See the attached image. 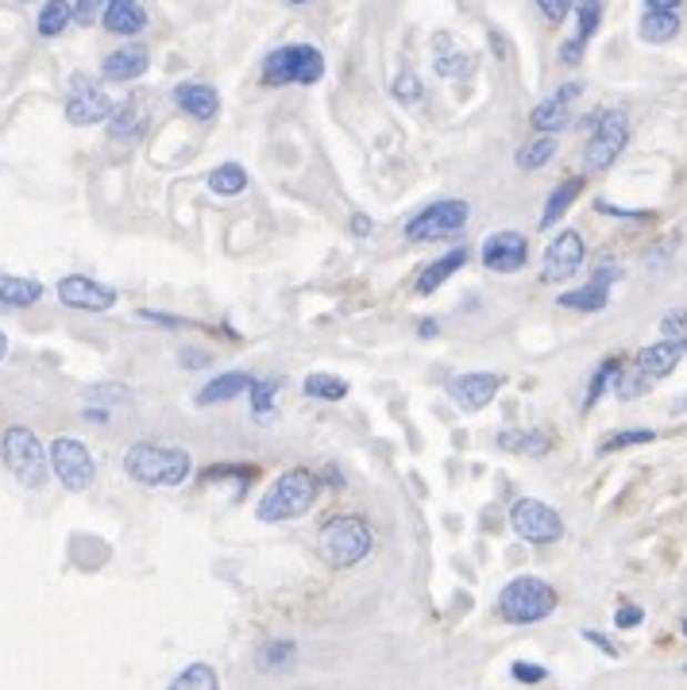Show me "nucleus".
<instances>
[{"label": "nucleus", "mask_w": 687, "mask_h": 690, "mask_svg": "<svg viewBox=\"0 0 687 690\" xmlns=\"http://www.w3.org/2000/svg\"><path fill=\"white\" fill-rule=\"evenodd\" d=\"M317 494H321V475H313V470H305V467H294L266 486V494L255 506V517L266 525L297 521V517L317 506Z\"/></svg>", "instance_id": "nucleus-1"}, {"label": "nucleus", "mask_w": 687, "mask_h": 690, "mask_svg": "<svg viewBox=\"0 0 687 690\" xmlns=\"http://www.w3.org/2000/svg\"><path fill=\"white\" fill-rule=\"evenodd\" d=\"M124 470L140 486H182L193 470V459L190 451L171 448V444H132Z\"/></svg>", "instance_id": "nucleus-2"}, {"label": "nucleus", "mask_w": 687, "mask_h": 690, "mask_svg": "<svg viewBox=\"0 0 687 690\" xmlns=\"http://www.w3.org/2000/svg\"><path fill=\"white\" fill-rule=\"evenodd\" d=\"M371 544V525L363 521L360 514H344V517H333V521L325 525V529L317 532V556L325 559L329 567H355L360 559H367Z\"/></svg>", "instance_id": "nucleus-3"}, {"label": "nucleus", "mask_w": 687, "mask_h": 690, "mask_svg": "<svg viewBox=\"0 0 687 690\" xmlns=\"http://www.w3.org/2000/svg\"><path fill=\"white\" fill-rule=\"evenodd\" d=\"M556 590L537 575H517L498 595V617L511 625H537L556 610Z\"/></svg>", "instance_id": "nucleus-4"}, {"label": "nucleus", "mask_w": 687, "mask_h": 690, "mask_svg": "<svg viewBox=\"0 0 687 690\" xmlns=\"http://www.w3.org/2000/svg\"><path fill=\"white\" fill-rule=\"evenodd\" d=\"M0 451H4V467L16 475V483L28 486V490H39L47 486V475H51V459H47V448L39 444V436L23 425L4 428L0 436Z\"/></svg>", "instance_id": "nucleus-5"}, {"label": "nucleus", "mask_w": 687, "mask_h": 690, "mask_svg": "<svg viewBox=\"0 0 687 690\" xmlns=\"http://www.w3.org/2000/svg\"><path fill=\"white\" fill-rule=\"evenodd\" d=\"M325 78V54L310 43H290L279 47L274 54H266L263 62V85H317Z\"/></svg>", "instance_id": "nucleus-6"}, {"label": "nucleus", "mask_w": 687, "mask_h": 690, "mask_svg": "<svg viewBox=\"0 0 687 690\" xmlns=\"http://www.w3.org/2000/svg\"><path fill=\"white\" fill-rule=\"evenodd\" d=\"M626 140H629L626 112H622V109L599 112V124H595V135H592V143H587V151H584L587 174H599V170L614 166V162H618V154L626 151Z\"/></svg>", "instance_id": "nucleus-7"}, {"label": "nucleus", "mask_w": 687, "mask_h": 690, "mask_svg": "<svg viewBox=\"0 0 687 690\" xmlns=\"http://www.w3.org/2000/svg\"><path fill=\"white\" fill-rule=\"evenodd\" d=\"M467 216H472L467 201H436V205L422 209V213L406 224V240H414V243L452 240V235H459L467 229Z\"/></svg>", "instance_id": "nucleus-8"}, {"label": "nucleus", "mask_w": 687, "mask_h": 690, "mask_svg": "<svg viewBox=\"0 0 687 690\" xmlns=\"http://www.w3.org/2000/svg\"><path fill=\"white\" fill-rule=\"evenodd\" d=\"M47 459H51L54 478H59L67 490L82 494L93 486L97 467H93V456H89V448L82 440H74V436H59V440L47 448Z\"/></svg>", "instance_id": "nucleus-9"}, {"label": "nucleus", "mask_w": 687, "mask_h": 690, "mask_svg": "<svg viewBox=\"0 0 687 690\" xmlns=\"http://www.w3.org/2000/svg\"><path fill=\"white\" fill-rule=\"evenodd\" d=\"M511 525L525 544H556L564 537V521L553 506L537 498H522L511 509Z\"/></svg>", "instance_id": "nucleus-10"}, {"label": "nucleus", "mask_w": 687, "mask_h": 690, "mask_svg": "<svg viewBox=\"0 0 687 690\" xmlns=\"http://www.w3.org/2000/svg\"><path fill=\"white\" fill-rule=\"evenodd\" d=\"M112 109H117V101H112L109 93H104L101 85H93L85 74L74 78V85H70V97H67V120L74 128H89V124H104V120L112 116Z\"/></svg>", "instance_id": "nucleus-11"}, {"label": "nucleus", "mask_w": 687, "mask_h": 690, "mask_svg": "<svg viewBox=\"0 0 687 690\" xmlns=\"http://www.w3.org/2000/svg\"><path fill=\"white\" fill-rule=\"evenodd\" d=\"M584 235L579 232H560L553 243L545 247V258H540V282H564L584 266Z\"/></svg>", "instance_id": "nucleus-12"}, {"label": "nucleus", "mask_w": 687, "mask_h": 690, "mask_svg": "<svg viewBox=\"0 0 687 690\" xmlns=\"http://www.w3.org/2000/svg\"><path fill=\"white\" fill-rule=\"evenodd\" d=\"M59 302L67 308H78V313H109L117 305V290L93 282L89 274H67L59 282Z\"/></svg>", "instance_id": "nucleus-13"}, {"label": "nucleus", "mask_w": 687, "mask_h": 690, "mask_svg": "<svg viewBox=\"0 0 687 690\" xmlns=\"http://www.w3.org/2000/svg\"><path fill=\"white\" fill-rule=\"evenodd\" d=\"M622 278L618 263H599V271L592 274V282L579 290H568V294L556 297L560 308H572V313H603L606 302H610V286Z\"/></svg>", "instance_id": "nucleus-14"}, {"label": "nucleus", "mask_w": 687, "mask_h": 690, "mask_svg": "<svg viewBox=\"0 0 687 690\" xmlns=\"http://www.w3.org/2000/svg\"><path fill=\"white\" fill-rule=\"evenodd\" d=\"M483 266L495 274H514L525 266V258H529V240H525L522 232H495L483 240V251H479Z\"/></svg>", "instance_id": "nucleus-15"}, {"label": "nucleus", "mask_w": 687, "mask_h": 690, "mask_svg": "<svg viewBox=\"0 0 687 690\" xmlns=\"http://www.w3.org/2000/svg\"><path fill=\"white\" fill-rule=\"evenodd\" d=\"M104 124H109V140L112 143H124V148L140 143L143 135H148V124H151L148 97H128L124 104L112 109V116L104 120Z\"/></svg>", "instance_id": "nucleus-16"}, {"label": "nucleus", "mask_w": 687, "mask_h": 690, "mask_svg": "<svg viewBox=\"0 0 687 690\" xmlns=\"http://www.w3.org/2000/svg\"><path fill=\"white\" fill-rule=\"evenodd\" d=\"M503 389V375H459L448 383L452 402L464 413H479L495 402V394Z\"/></svg>", "instance_id": "nucleus-17"}, {"label": "nucleus", "mask_w": 687, "mask_h": 690, "mask_svg": "<svg viewBox=\"0 0 687 690\" xmlns=\"http://www.w3.org/2000/svg\"><path fill=\"white\" fill-rule=\"evenodd\" d=\"M684 355H687V339L684 336H665V339H657V344L641 347L637 359H634V367L645 371L649 378H665V375H673L676 363H680Z\"/></svg>", "instance_id": "nucleus-18"}, {"label": "nucleus", "mask_w": 687, "mask_h": 690, "mask_svg": "<svg viewBox=\"0 0 687 690\" xmlns=\"http://www.w3.org/2000/svg\"><path fill=\"white\" fill-rule=\"evenodd\" d=\"M579 97V81H568V85L560 89V93H553L548 101H540L537 109H533V116H529V124L537 128V132H548V135H556L560 128H568V120H572V101Z\"/></svg>", "instance_id": "nucleus-19"}, {"label": "nucleus", "mask_w": 687, "mask_h": 690, "mask_svg": "<svg viewBox=\"0 0 687 690\" xmlns=\"http://www.w3.org/2000/svg\"><path fill=\"white\" fill-rule=\"evenodd\" d=\"M148 67H151V51L143 43H128V47H120V51H112V54H104V62H101V74L109 78V81H135V78H143L148 74Z\"/></svg>", "instance_id": "nucleus-20"}, {"label": "nucleus", "mask_w": 687, "mask_h": 690, "mask_svg": "<svg viewBox=\"0 0 687 690\" xmlns=\"http://www.w3.org/2000/svg\"><path fill=\"white\" fill-rule=\"evenodd\" d=\"M174 101H178V109H185V116H193V120H213L216 112H221V97H216V89L205 85V81H182V85H174Z\"/></svg>", "instance_id": "nucleus-21"}, {"label": "nucleus", "mask_w": 687, "mask_h": 690, "mask_svg": "<svg viewBox=\"0 0 687 690\" xmlns=\"http://www.w3.org/2000/svg\"><path fill=\"white\" fill-rule=\"evenodd\" d=\"M101 23L112 35H140L148 28V12H143L140 0H104Z\"/></svg>", "instance_id": "nucleus-22"}, {"label": "nucleus", "mask_w": 687, "mask_h": 690, "mask_svg": "<svg viewBox=\"0 0 687 690\" xmlns=\"http://www.w3.org/2000/svg\"><path fill=\"white\" fill-rule=\"evenodd\" d=\"M498 448L511 451V456H529V459H540L553 451V436L548 433H533V428H506V433H498Z\"/></svg>", "instance_id": "nucleus-23"}, {"label": "nucleus", "mask_w": 687, "mask_h": 690, "mask_svg": "<svg viewBox=\"0 0 687 690\" xmlns=\"http://www.w3.org/2000/svg\"><path fill=\"white\" fill-rule=\"evenodd\" d=\"M252 383H255V378L244 375V371H229V375L213 378V383L201 389L198 405H201V409H205V405H224V402H232V397L247 394V389H252Z\"/></svg>", "instance_id": "nucleus-24"}, {"label": "nucleus", "mask_w": 687, "mask_h": 690, "mask_svg": "<svg viewBox=\"0 0 687 690\" xmlns=\"http://www.w3.org/2000/svg\"><path fill=\"white\" fill-rule=\"evenodd\" d=\"M464 266H467V247L448 251V255H444V258H436L433 266H425V271H422V278H417V294H422V297H430L433 290H441L444 282H448L456 271H464Z\"/></svg>", "instance_id": "nucleus-25"}, {"label": "nucleus", "mask_w": 687, "mask_h": 690, "mask_svg": "<svg viewBox=\"0 0 687 690\" xmlns=\"http://www.w3.org/2000/svg\"><path fill=\"white\" fill-rule=\"evenodd\" d=\"M637 35H641V43H673L676 35H680V16H676V8H649L641 20V28H637Z\"/></svg>", "instance_id": "nucleus-26"}, {"label": "nucleus", "mask_w": 687, "mask_h": 690, "mask_svg": "<svg viewBox=\"0 0 687 690\" xmlns=\"http://www.w3.org/2000/svg\"><path fill=\"white\" fill-rule=\"evenodd\" d=\"M43 297V282L20 278V274H0V305L4 308H28Z\"/></svg>", "instance_id": "nucleus-27"}, {"label": "nucleus", "mask_w": 687, "mask_h": 690, "mask_svg": "<svg viewBox=\"0 0 687 690\" xmlns=\"http://www.w3.org/2000/svg\"><path fill=\"white\" fill-rule=\"evenodd\" d=\"M297 660V645L294 640H263L255 652V668L274 676V671H290Z\"/></svg>", "instance_id": "nucleus-28"}, {"label": "nucleus", "mask_w": 687, "mask_h": 690, "mask_svg": "<svg viewBox=\"0 0 687 690\" xmlns=\"http://www.w3.org/2000/svg\"><path fill=\"white\" fill-rule=\"evenodd\" d=\"M584 193V177H568V182H560L556 185L553 193H548V201H545V213H540V229H553L556 221H560L564 213H568V205L572 201Z\"/></svg>", "instance_id": "nucleus-29"}, {"label": "nucleus", "mask_w": 687, "mask_h": 690, "mask_svg": "<svg viewBox=\"0 0 687 690\" xmlns=\"http://www.w3.org/2000/svg\"><path fill=\"white\" fill-rule=\"evenodd\" d=\"M70 23H74V4H70V0H47V4L39 8L36 31L43 39H59Z\"/></svg>", "instance_id": "nucleus-30"}, {"label": "nucleus", "mask_w": 687, "mask_h": 690, "mask_svg": "<svg viewBox=\"0 0 687 690\" xmlns=\"http://www.w3.org/2000/svg\"><path fill=\"white\" fill-rule=\"evenodd\" d=\"M209 190L216 197H236V193L247 190V170L240 162H221V166L209 174Z\"/></svg>", "instance_id": "nucleus-31"}, {"label": "nucleus", "mask_w": 687, "mask_h": 690, "mask_svg": "<svg viewBox=\"0 0 687 690\" xmlns=\"http://www.w3.org/2000/svg\"><path fill=\"white\" fill-rule=\"evenodd\" d=\"M433 51H436V74L441 78H452L456 70H464V51L456 47V39L448 35V31H436L433 35Z\"/></svg>", "instance_id": "nucleus-32"}, {"label": "nucleus", "mask_w": 687, "mask_h": 690, "mask_svg": "<svg viewBox=\"0 0 687 690\" xmlns=\"http://www.w3.org/2000/svg\"><path fill=\"white\" fill-rule=\"evenodd\" d=\"M606 386H610V394H614V397H622V402H634V397H641L645 389L653 386V378L645 375V371H637V367H634V371L618 367V371H614V375H610V383H606Z\"/></svg>", "instance_id": "nucleus-33"}, {"label": "nucleus", "mask_w": 687, "mask_h": 690, "mask_svg": "<svg viewBox=\"0 0 687 690\" xmlns=\"http://www.w3.org/2000/svg\"><path fill=\"white\" fill-rule=\"evenodd\" d=\"M553 154H556V135L540 132L537 140L525 143V148L514 154V166H517V170H540L548 159H553Z\"/></svg>", "instance_id": "nucleus-34"}, {"label": "nucleus", "mask_w": 687, "mask_h": 690, "mask_svg": "<svg viewBox=\"0 0 687 690\" xmlns=\"http://www.w3.org/2000/svg\"><path fill=\"white\" fill-rule=\"evenodd\" d=\"M305 394L317 397V402H344L347 397V383L336 375H310L305 378Z\"/></svg>", "instance_id": "nucleus-35"}, {"label": "nucleus", "mask_w": 687, "mask_h": 690, "mask_svg": "<svg viewBox=\"0 0 687 690\" xmlns=\"http://www.w3.org/2000/svg\"><path fill=\"white\" fill-rule=\"evenodd\" d=\"M174 690H216L221 687V679H216V671L209 668V663H190V668L182 671V676H174Z\"/></svg>", "instance_id": "nucleus-36"}, {"label": "nucleus", "mask_w": 687, "mask_h": 690, "mask_svg": "<svg viewBox=\"0 0 687 690\" xmlns=\"http://www.w3.org/2000/svg\"><path fill=\"white\" fill-rule=\"evenodd\" d=\"M576 20H579V31H576V39H592L595 31H599V23H603V0H576Z\"/></svg>", "instance_id": "nucleus-37"}, {"label": "nucleus", "mask_w": 687, "mask_h": 690, "mask_svg": "<svg viewBox=\"0 0 687 690\" xmlns=\"http://www.w3.org/2000/svg\"><path fill=\"white\" fill-rule=\"evenodd\" d=\"M657 440V433H649V428H637V433H610L599 440V456H610V451L618 448H637V444H653Z\"/></svg>", "instance_id": "nucleus-38"}, {"label": "nucleus", "mask_w": 687, "mask_h": 690, "mask_svg": "<svg viewBox=\"0 0 687 690\" xmlns=\"http://www.w3.org/2000/svg\"><path fill=\"white\" fill-rule=\"evenodd\" d=\"M622 363L618 359H603L599 367H595V375H592V383H587V394H584V413H592L595 409V402H599V394L606 389V383H610V375L618 371Z\"/></svg>", "instance_id": "nucleus-39"}, {"label": "nucleus", "mask_w": 687, "mask_h": 690, "mask_svg": "<svg viewBox=\"0 0 687 690\" xmlns=\"http://www.w3.org/2000/svg\"><path fill=\"white\" fill-rule=\"evenodd\" d=\"M391 93H394V101H402V104H417L422 101V93H425V85H422V78L417 74L402 70V74L391 81Z\"/></svg>", "instance_id": "nucleus-40"}, {"label": "nucleus", "mask_w": 687, "mask_h": 690, "mask_svg": "<svg viewBox=\"0 0 687 690\" xmlns=\"http://www.w3.org/2000/svg\"><path fill=\"white\" fill-rule=\"evenodd\" d=\"M252 405H255V417H266L274 405V394H279V378H263V383H252Z\"/></svg>", "instance_id": "nucleus-41"}, {"label": "nucleus", "mask_w": 687, "mask_h": 690, "mask_svg": "<svg viewBox=\"0 0 687 690\" xmlns=\"http://www.w3.org/2000/svg\"><path fill=\"white\" fill-rule=\"evenodd\" d=\"M128 402V386H117V383H101L89 389V405H120Z\"/></svg>", "instance_id": "nucleus-42"}, {"label": "nucleus", "mask_w": 687, "mask_h": 690, "mask_svg": "<svg viewBox=\"0 0 687 690\" xmlns=\"http://www.w3.org/2000/svg\"><path fill=\"white\" fill-rule=\"evenodd\" d=\"M101 12H104V0H74V23H82V28H93Z\"/></svg>", "instance_id": "nucleus-43"}, {"label": "nucleus", "mask_w": 687, "mask_h": 690, "mask_svg": "<svg viewBox=\"0 0 687 690\" xmlns=\"http://www.w3.org/2000/svg\"><path fill=\"white\" fill-rule=\"evenodd\" d=\"M511 676L517 679V683H545V679H548V671L545 668H540V663H525V660H517L514 663V668H511Z\"/></svg>", "instance_id": "nucleus-44"}, {"label": "nucleus", "mask_w": 687, "mask_h": 690, "mask_svg": "<svg viewBox=\"0 0 687 690\" xmlns=\"http://www.w3.org/2000/svg\"><path fill=\"white\" fill-rule=\"evenodd\" d=\"M537 8L548 23H564V16L576 8V0H537Z\"/></svg>", "instance_id": "nucleus-45"}, {"label": "nucleus", "mask_w": 687, "mask_h": 690, "mask_svg": "<svg viewBox=\"0 0 687 690\" xmlns=\"http://www.w3.org/2000/svg\"><path fill=\"white\" fill-rule=\"evenodd\" d=\"M641 621H645V610L641 606H634V602H626V606L614 610V625H618V629H637Z\"/></svg>", "instance_id": "nucleus-46"}, {"label": "nucleus", "mask_w": 687, "mask_h": 690, "mask_svg": "<svg viewBox=\"0 0 687 690\" xmlns=\"http://www.w3.org/2000/svg\"><path fill=\"white\" fill-rule=\"evenodd\" d=\"M660 332H668V336H680V332H687V308H673V313L660 321Z\"/></svg>", "instance_id": "nucleus-47"}, {"label": "nucleus", "mask_w": 687, "mask_h": 690, "mask_svg": "<svg viewBox=\"0 0 687 690\" xmlns=\"http://www.w3.org/2000/svg\"><path fill=\"white\" fill-rule=\"evenodd\" d=\"M584 39H568V43L560 47V59L568 62V67H579V62H584Z\"/></svg>", "instance_id": "nucleus-48"}, {"label": "nucleus", "mask_w": 687, "mask_h": 690, "mask_svg": "<svg viewBox=\"0 0 687 690\" xmlns=\"http://www.w3.org/2000/svg\"><path fill=\"white\" fill-rule=\"evenodd\" d=\"M599 213H606V216H626V221H649V213H629V209H614V205H606V201H599Z\"/></svg>", "instance_id": "nucleus-49"}, {"label": "nucleus", "mask_w": 687, "mask_h": 690, "mask_svg": "<svg viewBox=\"0 0 687 690\" xmlns=\"http://www.w3.org/2000/svg\"><path fill=\"white\" fill-rule=\"evenodd\" d=\"M209 352H198V347H182V367H205Z\"/></svg>", "instance_id": "nucleus-50"}, {"label": "nucleus", "mask_w": 687, "mask_h": 690, "mask_svg": "<svg viewBox=\"0 0 687 690\" xmlns=\"http://www.w3.org/2000/svg\"><path fill=\"white\" fill-rule=\"evenodd\" d=\"M584 640H592V645L599 648V652H606V656H614V660H618V648H614L610 640L603 637V632H595V629H592V632H584Z\"/></svg>", "instance_id": "nucleus-51"}, {"label": "nucleus", "mask_w": 687, "mask_h": 690, "mask_svg": "<svg viewBox=\"0 0 687 690\" xmlns=\"http://www.w3.org/2000/svg\"><path fill=\"white\" fill-rule=\"evenodd\" d=\"M325 483L333 486V490H344V475L336 467H325Z\"/></svg>", "instance_id": "nucleus-52"}, {"label": "nucleus", "mask_w": 687, "mask_h": 690, "mask_svg": "<svg viewBox=\"0 0 687 690\" xmlns=\"http://www.w3.org/2000/svg\"><path fill=\"white\" fill-rule=\"evenodd\" d=\"M352 232L355 235H367L371 232V216H352Z\"/></svg>", "instance_id": "nucleus-53"}, {"label": "nucleus", "mask_w": 687, "mask_h": 690, "mask_svg": "<svg viewBox=\"0 0 687 690\" xmlns=\"http://www.w3.org/2000/svg\"><path fill=\"white\" fill-rule=\"evenodd\" d=\"M676 4H680V0H645V8H665V12L668 8H676Z\"/></svg>", "instance_id": "nucleus-54"}, {"label": "nucleus", "mask_w": 687, "mask_h": 690, "mask_svg": "<svg viewBox=\"0 0 687 690\" xmlns=\"http://www.w3.org/2000/svg\"><path fill=\"white\" fill-rule=\"evenodd\" d=\"M417 328H422V336H425V339L436 336V321H422V324H417Z\"/></svg>", "instance_id": "nucleus-55"}, {"label": "nucleus", "mask_w": 687, "mask_h": 690, "mask_svg": "<svg viewBox=\"0 0 687 690\" xmlns=\"http://www.w3.org/2000/svg\"><path fill=\"white\" fill-rule=\"evenodd\" d=\"M4 355H8V336L0 332V359H4Z\"/></svg>", "instance_id": "nucleus-56"}, {"label": "nucleus", "mask_w": 687, "mask_h": 690, "mask_svg": "<svg viewBox=\"0 0 687 690\" xmlns=\"http://www.w3.org/2000/svg\"><path fill=\"white\" fill-rule=\"evenodd\" d=\"M680 629H684V637H687V606H684V617H680Z\"/></svg>", "instance_id": "nucleus-57"}, {"label": "nucleus", "mask_w": 687, "mask_h": 690, "mask_svg": "<svg viewBox=\"0 0 687 690\" xmlns=\"http://www.w3.org/2000/svg\"><path fill=\"white\" fill-rule=\"evenodd\" d=\"M286 4H310V0H286Z\"/></svg>", "instance_id": "nucleus-58"}, {"label": "nucleus", "mask_w": 687, "mask_h": 690, "mask_svg": "<svg viewBox=\"0 0 687 690\" xmlns=\"http://www.w3.org/2000/svg\"><path fill=\"white\" fill-rule=\"evenodd\" d=\"M16 4H28V0H16Z\"/></svg>", "instance_id": "nucleus-59"}, {"label": "nucleus", "mask_w": 687, "mask_h": 690, "mask_svg": "<svg viewBox=\"0 0 687 690\" xmlns=\"http://www.w3.org/2000/svg\"><path fill=\"white\" fill-rule=\"evenodd\" d=\"M684 671H687V668H684Z\"/></svg>", "instance_id": "nucleus-60"}]
</instances>
